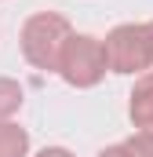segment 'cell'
Segmentation results:
<instances>
[{
  "label": "cell",
  "mask_w": 153,
  "mask_h": 157,
  "mask_svg": "<svg viewBox=\"0 0 153 157\" xmlns=\"http://www.w3.org/2000/svg\"><path fill=\"white\" fill-rule=\"evenodd\" d=\"M106 51V70L113 73H146L153 66V33L150 22H124L110 29V37L102 40Z\"/></svg>",
  "instance_id": "obj_2"
},
{
  "label": "cell",
  "mask_w": 153,
  "mask_h": 157,
  "mask_svg": "<svg viewBox=\"0 0 153 157\" xmlns=\"http://www.w3.org/2000/svg\"><path fill=\"white\" fill-rule=\"evenodd\" d=\"M128 113H131V124H135L139 132L153 135V73H142V77L135 80Z\"/></svg>",
  "instance_id": "obj_4"
},
{
  "label": "cell",
  "mask_w": 153,
  "mask_h": 157,
  "mask_svg": "<svg viewBox=\"0 0 153 157\" xmlns=\"http://www.w3.org/2000/svg\"><path fill=\"white\" fill-rule=\"evenodd\" d=\"M37 157H73V154H69V150H62V146H44Z\"/></svg>",
  "instance_id": "obj_8"
},
{
  "label": "cell",
  "mask_w": 153,
  "mask_h": 157,
  "mask_svg": "<svg viewBox=\"0 0 153 157\" xmlns=\"http://www.w3.org/2000/svg\"><path fill=\"white\" fill-rule=\"evenodd\" d=\"M58 77L66 80L69 88H95L99 80L106 77V51H102V40L99 37H69L62 48V59H58Z\"/></svg>",
  "instance_id": "obj_3"
},
{
  "label": "cell",
  "mask_w": 153,
  "mask_h": 157,
  "mask_svg": "<svg viewBox=\"0 0 153 157\" xmlns=\"http://www.w3.org/2000/svg\"><path fill=\"white\" fill-rule=\"evenodd\" d=\"M26 154H29V132L11 121H0V157H26Z\"/></svg>",
  "instance_id": "obj_5"
},
{
  "label": "cell",
  "mask_w": 153,
  "mask_h": 157,
  "mask_svg": "<svg viewBox=\"0 0 153 157\" xmlns=\"http://www.w3.org/2000/svg\"><path fill=\"white\" fill-rule=\"evenodd\" d=\"M150 33H153V22H150Z\"/></svg>",
  "instance_id": "obj_9"
},
{
  "label": "cell",
  "mask_w": 153,
  "mask_h": 157,
  "mask_svg": "<svg viewBox=\"0 0 153 157\" xmlns=\"http://www.w3.org/2000/svg\"><path fill=\"white\" fill-rule=\"evenodd\" d=\"M18 110H22V88L15 80L0 77V121H11Z\"/></svg>",
  "instance_id": "obj_7"
},
{
  "label": "cell",
  "mask_w": 153,
  "mask_h": 157,
  "mask_svg": "<svg viewBox=\"0 0 153 157\" xmlns=\"http://www.w3.org/2000/svg\"><path fill=\"white\" fill-rule=\"evenodd\" d=\"M99 157H153V135L135 132L131 139H124V143H117V146H106Z\"/></svg>",
  "instance_id": "obj_6"
},
{
  "label": "cell",
  "mask_w": 153,
  "mask_h": 157,
  "mask_svg": "<svg viewBox=\"0 0 153 157\" xmlns=\"http://www.w3.org/2000/svg\"><path fill=\"white\" fill-rule=\"evenodd\" d=\"M69 37H73V26L62 15L37 11L33 18H26L22 33H18V44H22V55H26L29 66L55 73L58 70V59H62V48H66Z\"/></svg>",
  "instance_id": "obj_1"
}]
</instances>
